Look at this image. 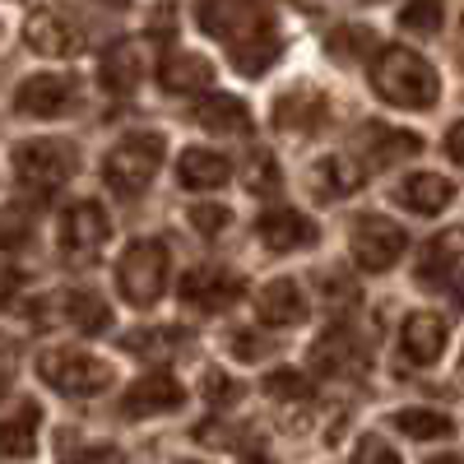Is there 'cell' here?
Masks as SVG:
<instances>
[{"mask_svg": "<svg viewBox=\"0 0 464 464\" xmlns=\"http://www.w3.org/2000/svg\"><path fill=\"white\" fill-rule=\"evenodd\" d=\"M200 28L214 33L227 47L232 65L242 74H260L279 61L284 43L275 33V19H269L265 0H200Z\"/></svg>", "mask_w": 464, "mask_h": 464, "instance_id": "obj_1", "label": "cell"}, {"mask_svg": "<svg viewBox=\"0 0 464 464\" xmlns=\"http://www.w3.org/2000/svg\"><path fill=\"white\" fill-rule=\"evenodd\" d=\"M372 93L391 107H432L441 98V80L413 47H381L372 61Z\"/></svg>", "mask_w": 464, "mask_h": 464, "instance_id": "obj_2", "label": "cell"}, {"mask_svg": "<svg viewBox=\"0 0 464 464\" xmlns=\"http://www.w3.org/2000/svg\"><path fill=\"white\" fill-rule=\"evenodd\" d=\"M159 168H163V135L153 130H135L126 140H116L111 153L102 159V177L116 196H140L159 177Z\"/></svg>", "mask_w": 464, "mask_h": 464, "instance_id": "obj_3", "label": "cell"}, {"mask_svg": "<svg viewBox=\"0 0 464 464\" xmlns=\"http://www.w3.org/2000/svg\"><path fill=\"white\" fill-rule=\"evenodd\" d=\"M37 376H43L52 391L74 395V400L102 395L107 385L116 381L111 362H102L98 353H84V348H52V353L37 358Z\"/></svg>", "mask_w": 464, "mask_h": 464, "instance_id": "obj_4", "label": "cell"}, {"mask_svg": "<svg viewBox=\"0 0 464 464\" xmlns=\"http://www.w3.org/2000/svg\"><path fill=\"white\" fill-rule=\"evenodd\" d=\"M168 246L163 242H130L121 256V269H116V284H121V297L130 306H153L168 293Z\"/></svg>", "mask_w": 464, "mask_h": 464, "instance_id": "obj_5", "label": "cell"}, {"mask_svg": "<svg viewBox=\"0 0 464 464\" xmlns=\"http://www.w3.org/2000/svg\"><path fill=\"white\" fill-rule=\"evenodd\" d=\"M107 237H111V227H107V214L98 200H80L61 214V256L70 265H93L102 256Z\"/></svg>", "mask_w": 464, "mask_h": 464, "instance_id": "obj_6", "label": "cell"}, {"mask_svg": "<svg viewBox=\"0 0 464 464\" xmlns=\"http://www.w3.org/2000/svg\"><path fill=\"white\" fill-rule=\"evenodd\" d=\"M404 251H409V232L400 223L381 218V214H362L353 223V260L367 275H385Z\"/></svg>", "mask_w": 464, "mask_h": 464, "instance_id": "obj_7", "label": "cell"}, {"mask_svg": "<svg viewBox=\"0 0 464 464\" xmlns=\"http://www.w3.org/2000/svg\"><path fill=\"white\" fill-rule=\"evenodd\" d=\"M74 168H80V159H74V149L65 140H24L14 149V172L24 186H61L74 177Z\"/></svg>", "mask_w": 464, "mask_h": 464, "instance_id": "obj_8", "label": "cell"}, {"mask_svg": "<svg viewBox=\"0 0 464 464\" xmlns=\"http://www.w3.org/2000/svg\"><path fill=\"white\" fill-rule=\"evenodd\" d=\"M74 80L70 74H28V80L14 89V111L28 116V121H52V116H65L74 107Z\"/></svg>", "mask_w": 464, "mask_h": 464, "instance_id": "obj_9", "label": "cell"}, {"mask_svg": "<svg viewBox=\"0 0 464 464\" xmlns=\"http://www.w3.org/2000/svg\"><path fill=\"white\" fill-rule=\"evenodd\" d=\"M242 293H246V279L223 269V265H196L181 279V302L196 306V312H223V306H232Z\"/></svg>", "mask_w": 464, "mask_h": 464, "instance_id": "obj_10", "label": "cell"}, {"mask_svg": "<svg viewBox=\"0 0 464 464\" xmlns=\"http://www.w3.org/2000/svg\"><path fill=\"white\" fill-rule=\"evenodd\" d=\"M367 339H358V330L334 325L312 343V372L321 376H362L367 372Z\"/></svg>", "mask_w": 464, "mask_h": 464, "instance_id": "obj_11", "label": "cell"}, {"mask_svg": "<svg viewBox=\"0 0 464 464\" xmlns=\"http://www.w3.org/2000/svg\"><path fill=\"white\" fill-rule=\"evenodd\" d=\"M24 43L43 56H80L84 52V28L74 24L70 14L61 10H33L28 24H24Z\"/></svg>", "mask_w": 464, "mask_h": 464, "instance_id": "obj_12", "label": "cell"}, {"mask_svg": "<svg viewBox=\"0 0 464 464\" xmlns=\"http://www.w3.org/2000/svg\"><path fill=\"white\" fill-rule=\"evenodd\" d=\"M181 404H186V391H181V381L168 376V372H149V376H140L130 391L121 395V413H126V418L177 413Z\"/></svg>", "mask_w": 464, "mask_h": 464, "instance_id": "obj_13", "label": "cell"}, {"mask_svg": "<svg viewBox=\"0 0 464 464\" xmlns=\"http://www.w3.org/2000/svg\"><path fill=\"white\" fill-rule=\"evenodd\" d=\"M275 126L288 135H316L330 126V98L321 89H293L275 102Z\"/></svg>", "mask_w": 464, "mask_h": 464, "instance_id": "obj_14", "label": "cell"}, {"mask_svg": "<svg viewBox=\"0 0 464 464\" xmlns=\"http://www.w3.org/2000/svg\"><path fill=\"white\" fill-rule=\"evenodd\" d=\"M256 237L265 242V251H302V246H316V223L297 214V209H269L256 218Z\"/></svg>", "mask_w": 464, "mask_h": 464, "instance_id": "obj_15", "label": "cell"}, {"mask_svg": "<svg viewBox=\"0 0 464 464\" xmlns=\"http://www.w3.org/2000/svg\"><path fill=\"white\" fill-rule=\"evenodd\" d=\"M144 70H149L144 47L135 43V37H121V43H111V47L102 52V61H98V80H102L107 93H135L140 80H144Z\"/></svg>", "mask_w": 464, "mask_h": 464, "instance_id": "obj_16", "label": "cell"}, {"mask_svg": "<svg viewBox=\"0 0 464 464\" xmlns=\"http://www.w3.org/2000/svg\"><path fill=\"white\" fill-rule=\"evenodd\" d=\"M400 353L413 367H432L446 353V321L432 316V312H413L400 330Z\"/></svg>", "mask_w": 464, "mask_h": 464, "instance_id": "obj_17", "label": "cell"}, {"mask_svg": "<svg viewBox=\"0 0 464 464\" xmlns=\"http://www.w3.org/2000/svg\"><path fill=\"white\" fill-rule=\"evenodd\" d=\"M190 116H196V126L214 130V135H251V107L242 98H227V93H205L190 102Z\"/></svg>", "mask_w": 464, "mask_h": 464, "instance_id": "obj_18", "label": "cell"}, {"mask_svg": "<svg viewBox=\"0 0 464 464\" xmlns=\"http://www.w3.org/2000/svg\"><path fill=\"white\" fill-rule=\"evenodd\" d=\"M395 200H400L409 214L432 218V214L450 209V200H455V181H450V177H441V172H413L409 181H400Z\"/></svg>", "mask_w": 464, "mask_h": 464, "instance_id": "obj_19", "label": "cell"}, {"mask_svg": "<svg viewBox=\"0 0 464 464\" xmlns=\"http://www.w3.org/2000/svg\"><path fill=\"white\" fill-rule=\"evenodd\" d=\"M459 260H464V232L455 227V232H437V237L422 246V256H418V284H428V288H441V284H450L455 279V269H459Z\"/></svg>", "mask_w": 464, "mask_h": 464, "instance_id": "obj_20", "label": "cell"}, {"mask_svg": "<svg viewBox=\"0 0 464 464\" xmlns=\"http://www.w3.org/2000/svg\"><path fill=\"white\" fill-rule=\"evenodd\" d=\"M362 181H367V168L353 159V153H330V159L316 163V177H312V186H316L321 200H343V196H353Z\"/></svg>", "mask_w": 464, "mask_h": 464, "instance_id": "obj_21", "label": "cell"}, {"mask_svg": "<svg viewBox=\"0 0 464 464\" xmlns=\"http://www.w3.org/2000/svg\"><path fill=\"white\" fill-rule=\"evenodd\" d=\"M256 312H260L265 325L288 330V325H297V321L306 316V297H302V288H297L293 279H275V284H265Z\"/></svg>", "mask_w": 464, "mask_h": 464, "instance_id": "obj_22", "label": "cell"}, {"mask_svg": "<svg viewBox=\"0 0 464 464\" xmlns=\"http://www.w3.org/2000/svg\"><path fill=\"white\" fill-rule=\"evenodd\" d=\"M214 80V65L205 61V56H196V52H168L163 61H159V84L168 89V93H196V89H205Z\"/></svg>", "mask_w": 464, "mask_h": 464, "instance_id": "obj_23", "label": "cell"}, {"mask_svg": "<svg viewBox=\"0 0 464 464\" xmlns=\"http://www.w3.org/2000/svg\"><path fill=\"white\" fill-rule=\"evenodd\" d=\"M177 177L190 190H214V186H223L232 177V163H227V153H218V149H186L181 163H177Z\"/></svg>", "mask_w": 464, "mask_h": 464, "instance_id": "obj_24", "label": "cell"}, {"mask_svg": "<svg viewBox=\"0 0 464 464\" xmlns=\"http://www.w3.org/2000/svg\"><path fill=\"white\" fill-rule=\"evenodd\" d=\"M186 330L181 325H159V330H130L121 343H126V353L144 358V362H168L177 353H186Z\"/></svg>", "mask_w": 464, "mask_h": 464, "instance_id": "obj_25", "label": "cell"}, {"mask_svg": "<svg viewBox=\"0 0 464 464\" xmlns=\"http://www.w3.org/2000/svg\"><path fill=\"white\" fill-rule=\"evenodd\" d=\"M358 140L367 144V153H372L376 163H395V159H404V153H418V149H422V135L381 126V121H367V126L358 130Z\"/></svg>", "mask_w": 464, "mask_h": 464, "instance_id": "obj_26", "label": "cell"}, {"mask_svg": "<svg viewBox=\"0 0 464 464\" xmlns=\"http://www.w3.org/2000/svg\"><path fill=\"white\" fill-rule=\"evenodd\" d=\"M37 450V409L24 404L14 418H0V459H28Z\"/></svg>", "mask_w": 464, "mask_h": 464, "instance_id": "obj_27", "label": "cell"}, {"mask_svg": "<svg viewBox=\"0 0 464 464\" xmlns=\"http://www.w3.org/2000/svg\"><path fill=\"white\" fill-rule=\"evenodd\" d=\"M65 321L80 334H102L111 330V306L98 293H65Z\"/></svg>", "mask_w": 464, "mask_h": 464, "instance_id": "obj_28", "label": "cell"}, {"mask_svg": "<svg viewBox=\"0 0 464 464\" xmlns=\"http://www.w3.org/2000/svg\"><path fill=\"white\" fill-rule=\"evenodd\" d=\"M395 428L413 441H441L455 432V422H450V413H437V409H400Z\"/></svg>", "mask_w": 464, "mask_h": 464, "instance_id": "obj_29", "label": "cell"}, {"mask_svg": "<svg viewBox=\"0 0 464 464\" xmlns=\"http://www.w3.org/2000/svg\"><path fill=\"white\" fill-rule=\"evenodd\" d=\"M325 47H330L334 61H362L367 52H376V33L362 28V24H343L325 37Z\"/></svg>", "mask_w": 464, "mask_h": 464, "instance_id": "obj_30", "label": "cell"}, {"mask_svg": "<svg viewBox=\"0 0 464 464\" xmlns=\"http://www.w3.org/2000/svg\"><path fill=\"white\" fill-rule=\"evenodd\" d=\"M441 24H446V0H409L400 10V28L413 37H432L441 33Z\"/></svg>", "mask_w": 464, "mask_h": 464, "instance_id": "obj_31", "label": "cell"}, {"mask_svg": "<svg viewBox=\"0 0 464 464\" xmlns=\"http://www.w3.org/2000/svg\"><path fill=\"white\" fill-rule=\"evenodd\" d=\"M265 395L288 400V404H302V400H312V381H306L297 367H275V372L265 376Z\"/></svg>", "mask_w": 464, "mask_h": 464, "instance_id": "obj_32", "label": "cell"}, {"mask_svg": "<svg viewBox=\"0 0 464 464\" xmlns=\"http://www.w3.org/2000/svg\"><path fill=\"white\" fill-rule=\"evenodd\" d=\"M28 242H33V218H28V209L5 205V209H0V251H24Z\"/></svg>", "mask_w": 464, "mask_h": 464, "instance_id": "obj_33", "label": "cell"}, {"mask_svg": "<svg viewBox=\"0 0 464 464\" xmlns=\"http://www.w3.org/2000/svg\"><path fill=\"white\" fill-rule=\"evenodd\" d=\"M246 190H251V196H269V190H279V163L269 159V153H251V163H246Z\"/></svg>", "mask_w": 464, "mask_h": 464, "instance_id": "obj_34", "label": "cell"}, {"mask_svg": "<svg viewBox=\"0 0 464 464\" xmlns=\"http://www.w3.org/2000/svg\"><path fill=\"white\" fill-rule=\"evenodd\" d=\"M227 223H232V209L227 205H190V227L205 232V237H218Z\"/></svg>", "mask_w": 464, "mask_h": 464, "instance_id": "obj_35", "label": "cell"}, {"mask_svg": "<svg viewBox=\"0 0 464 464\" xmlns=\"http://www.w3.org/2000/svg\"><path fill=\"white\" fill-rule=\"evenodd\" d=\"M227 353L242 358V362H260L269 353V339H260L256 330H232L227 334Z\"/></svg>", "mask_w": 464, "mask_h": 464, "instance_id": "obj_36", "label": "cell"}, {"mask_svg": "<svg viewBox=\"0 0 464 464\" xmlns=\"http://www.w3.org/2000/svg\"><path fill=\"white\" fill-rule=\"evenodd\" d=\"M205 395H209V404H237L242 400V385L237 381H227L223 372H205Z\"/></svg>", "mask_w": 464, "mask_h": 464, "instance_id": "obj_37", "label": "cell"}, {"mask_svg": "<svg viewBox=\"0 0 464 464\" xmlns=\"http://www.w3.org/2000/svg\"><path fill=\"white\" fill-rule=\"evenodd\" d=\"M353 464H404L391 446H385L381 437H362L358 450H353Z\"/></svg>", "mask_w": 464, "mask_h": 464, "instance_id": "obj_38", "label": "cell"}, {"mask_svg": "<svg viewBox=\"0 0 464 464\" xmlns=\"http://www.w3.org/2000/svg\"><path fill=\"white\" fill-rule=\"evenodd\" d=\"M61 464H126L116 446H80V455H61Z\"/></svg>", "mask_w": 464, "mask_h": 464, "instance_id": "obj_39", "label": "cell"}, {"mask_svg": "<svg viewBox=\"0 0 464 464\" xmlns=\"http://www.w3.org/2000/svg\"><path fill=\"white\" fill-rule=\"evenodd\" d=\"M446 153H450L455 163H464V121L450 126V135H446Z\"/></svg>", "mask_w": 464, "mask_h": 464, "instance_id": "obj_40", "label": "cell"}, {"mask_svg": "<svg viewBox=\"0 0 464 464\" xmlns=\"http://www.w3.org/2000/svg\"><path fill=\"white\" fill-rule=\"evenodd\" d=\"M14 288H19V275L10 265H0V302H10L14 297Z\"/></svg>", "mask_w": 464, "mask_h": 464, "instance_id": "obj_41", "label": "cell"}, {"mask_svg": "<svg viewBox=\"0 0 464 464\" xmlns=\"http://www.w3.org/2000/svg\"><path fill=\"white\" fill-rule=\"evenodd\" d=\"M293 5H297V10H306V14H316V10H325V5H330V0H293Z\"/></svg>", "mask_w": 464, "mask_h": 464, "instance_id": "obj_42", "label": "cell"}, {"mask_svg": "<svg viewBox=\"0 0 464 464\" xmlns=\"http://www.w3.org/2000/svg\"><path fill=\"white\" fill-rule=\"evenodd\" d=\"M93 5H102V10H130V0H93Z\"/></svg>", "mask_w": 464, "mask_h": 464, "instance_id": "obj_43", "label": "cell"}, {"mask_svg": "<svg viewBox=\"0 0 464 464\" xmlns=\"http://www.w3.org/2000/svg\"><path fill=\"white\" fill-rule=\"evenodd\" d=\"M5 391H10V376H5V372H0V400H5Z\"/></svg>", "mask_w": 464, "mask_h": 464, "instance_id": "obj_44", "label": "cell"}, {"mask_svg": "<svg viewBox=\"0 0 464 464\" xmlns=\"http://www.w3.org/2000/svg\"><path fill=\"white\" fill-rule=\"evenodd\" d=\"M432 464H455V459H432Z\"/></svg>", "mask_w": 464, "mask_h": 464, "instance_id": "obj_45", "label": "cell"}, {"mask_svg": "<svg viewBox=\"0 0 464 464\" xmlns=\"http://www.w3.org/2000/svg\"><path fill=\"white\" fill-rule=\"evenodd\" d=\"M0 348H5V339H0Z\"/></svg>", "mask_w": 464, "mask_h": 464, "instance_id": "obj_46", "label": "cell"}]
</instances>
